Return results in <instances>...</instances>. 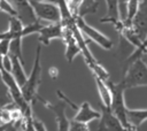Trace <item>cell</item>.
I'll return each mask as SVG.
<instances>
[{
  "label": "cell",
  "instance_id": "1",
  "mask_svg": "<svg viewBox=\"0 0 147 131\" xmlns=\"http://www.w3.org/2000/svg\"><path fill=\"white\" fill-rule=\"evenodd\" d=\"M107 85L110 88L111 92V105H110V110L113 111V114L119 120V122L122 123V125L125 128L126 131H137V129H134L129 120H127V107L125 106V99H124V92H125V87L123 86L122 82L119 83H114L110 79L106 82Z\"/></svg>",
  "mask_w": 147,
  "mask_h": 131
},
{
  "label": "cell",
  "instance_id": "2",
  "mask_svg": "<svg viewBox=\"0 0 147 131\" xmlns=\"http://www.w3.org/2000/svg\"><path fill=\"white\" fill-rule=\"evenodd\" d=\"M40 59H41V44H38L32 70H31L30 75L28 76V80L25 82V84L21 87L25 100L31 105H32V102H34L36 99L39 98L37 92H38L39 84L41 82V70H42Z\"/></svg>",
  "mask_w": 147,
  "mask_h": 131
},
{
  "label": "cell",
  "instance_id": "3",
  "mask_svg": "<svg viewBox=\"0 0 147 131\" xmlns=\"http://www.w3.org/2000/svg\"><path fill=\"white\" fill-rule=\"evenodd\" d=\"M125 90L147 86V64L142 57L133 61L126 69L124 78L121 80Z\"/></svg>",
  "mask_w": 147,
  "mask_h": 131
},
{
  "label": "cell",
  "instance_id": "4",
  "mask_svg": "<svg viewBox=\"0 0 147 131\" xmlns=\"http://www.w3.org/2000/svg\"><path fill=\"white\" fill-rule=\"evenodd\" d=\"M56 94H57L59 99L63 100L64 102H67L69 106H71V107L76 110V115L74 116L72 120L87 124V123L92 122L93 120H99V118L101 117V111H98V110H95L94 108H92V106L90 105V102L84 101L83 103H80L79 106H77V105H75L68 97H65V95L62 93V91L57 90V91H56Z\"/></svg>",
  "mask_w": 147,
  "mask_h": 131
},
{
  "label": "cell",
  "instance_id": "5",
  "mask_svg": "<svg viewBox=\"0 0 147 131\" xmlns=\"http://www.w3.org/2000/svg\"><path fill=\"white\" fill-rule=\"evenodd\" d=\"M75 21H76L77 26L82 31V33L85 37H87L90 40H92L93 43L98 44L101 48H103L106 51H109V49L113 48V45H114L113 40L109 37H107L106 34H103L102 32H100L99 30H96L95 28H93L92 25H90L84 20V17H82L79 15L78 16H75Z\"/></svg>",
  "mask_w": 147,
  "mask_h": 131
},
{
  "label": "cell",
  "instance_id": "6",
  "mask_svg": "<svg viewBox=\"0 0 147 131\" xmlns=\"http://www.w3.org/2000/svg\"><path fill=\"white\" fill-rule=\"evenodd\" d=\"M31 5L39 21H46L49 23L61 22V10L57 3L48 2V1H41V2L31 1Z\"/></svg>",
  "mask_w": 147,
  "mask_h": 131
},
{
  "label": "cell",
  "instance_id": "7",
  "mask_svg": "<svg viewBox=\"0 0 147 131\" xmlns=\"http://www.w3.org/2000/svg\"><path fill=\"white\" fill-rule=\"evenodd\" d=\"M101 117L96 131H126L119 120L113 114L109 107L101 105Z\"/></svg>",
  "mask_w": 147,
  "mask_h": 131
},
{
  "label": "cell",
  "instance_id": "8",
  "mask_svg": "<svg viewBox=\"0 0 147 131\" xmlns=\"http://www.w3.org/2000/svg\"><path fill=\"white\" fill-rule=\"evenodd\" d=\"M38 99L44 102V106L46 108H48L49 110H52L54 113L55 120H56L57 131H69V129H70V120L65 115V103H64V101L60 99V101H57L55 103H51L48 101L42 100L41 98H38Z\"/></svg>",
  "mask_w": 147,
  "mask_h": 131
},
{
  "label": "cell",
  "instance_id": "9",
  "mask_svg": "<svg viewBox=\"0 0 147 131\" xmlns=\"http://www.w3.org/2000/svg\"><path fill=\"white\" fill-rule=\"evenodd\" d=\"M10 2L16 9L17 17L22 21L24 25H29L39 21L34 14V10L32 8L30 0H10Z\"/></svg>",
  "mask_w": 147,
  "mask_h": 131
},
{
  "label": "cell",
  "instance_id": "10",
  "mask_svg": "<svg viewBox=\"0 0 147 131\" xmlns=\"http://www.w3.org/2000/svg\"><path fill=\"white\" fill-rule=\"evenodd\" d=\"M64 28L61 22L57 23H49L44 25L38 33V41L45 46H48L51 40L53 39H62L63 38Z\"/></svg>",
  "mask_w": 147,
  "mask_h": 131
},
{
  "label": "cell",
  "instance_id": "11",
  "mask_svg": "<svg viewBox=\"0 0 147 131\" xmlns=\"http://www.w3.org/2000/svg\"><path fill=\"white\" fill-rule=\"evenodd\" d=\"M132 29L144 41L147 37V7L139 2L138 10L132 20Z\"/></svg>",
  "mask_w": 147,
  "mask_h": 131
},
{
  "label": "cell",
  "instance_id": "12",
  "mask_svg": "<svg viewBox=\"0 0 147 131\" xmlns=\"http://www.w3.org/2000/svg\"><path fill=\"white\" fill-rule=\"evenodd\" d=\"M62 40H63L64 46H65V51H64L65 60L69 63H71L78 54H82V51H80V48L78 46V43H77V40H76V38H75V36H74V33L70 29L64 28Z\"/></svg>",
  "mask_w": 147,
  "mask_h": 131
},
{
  "label": "cell",
  "instance_id": "13",
  "mask_svg": "<svg viewBox=\"0 0 147 131\" xmlns=\"http://www.w3.org/2000/svg\"><path fill=\"white\" fill-rule=\"evenodd\" d=\"M24 28V24L17 16H9V25L7 31L0 32V39H8L13 40L16 38H23L22 37V30Z\"/></svg>",
  "mask_w": 147,
  "mask_h": 131
},
{
  "label": "cell",
  "instance_id": "14",
  "mask_svg": "<svg viewBox=\"0 0 147 131\" xmlns=\"http://www.w3.org/2000/svg\"><path fill=\"white\" fill-rule=\"evenodd\" d=\"M107 5V14L100 18V23H110L116 25L122 18L119 14V0H105Z\"/></svg>",
  "mask_w": 147,
  "mask_h": 131
},
{
  "label": "cell",
  "instance_id": "15",
  "mask_svg": "<svg viewBox=\"0 0 147 131\" xmlns=\"http://www.w3.org/2000/svg\"><path fill=\"white\" fill-rule=\"evenodd\" d=\"M10 57H11V62H13V67H11V71L10 72L14 76L15 80L17 82V84L22 87L25 84V82L28 80V76H26V74L24 71V68H23L24 63L16 56L10 55Z\"/></svg>",
  "mask_w": 147,
  "mask_h": 131
},
{
  "label": "cell",
  "instance_id": "16",
  "mask_svg": "<svg viewBox=\"0 0 147 131\" xmlns=\"http://www.w3.org/2000/svg\"><path fill=\"white\" fill-rule=\"evenodd\" d=\"M94 80H95V85H96V90H98L101 103L103 106L110 108V105H111V92H110L109 86L107 85V83L103 79H101L98 76H94Z\"/></svg>",
  "mask_w": 147,
  "mask_h": 131
},
{
  "label": "cell",
  "instance_id": "17",
  "mask_svg": "<svg viewBox=\"0 0 147 131\" xmlns=\"http://www.w3.org/2000/svg\"><path fill=\"white\" fill-rule=\"evenodd\" d=\"M127 120L130 124L138 130V128L147 121V108L146 109H130L127 108Z\"/></svg>",
  "mask_w": 147,
  "mask_h": 131
},
{
  "label": "cell",
  "instance_id": "18",
  "mask_svg": "<svg viewBox=\"0 0 147 131\" xmlns=\"http://www.w3.org/2000/svg\"><path fill=\"white\" fill-rule=\"evenodd\" d=\"M99 8V2L96 0H84L80 9H79V16L84 17L88 14H94Z\"/></svg>",
  "mask_w": 147,
  "mask_h": 131
},
{
  "label": "cell",
  "instance_id": "19",
  "mask_svg": "<svg viewBox=\"0 0 147 131\" xmlns=\"http://www.w3.org/2000/svg\"><path fill=\"white\" fill-rule=\"evenodd\" d=\"M9 55L18 57L23 63V49H22V38H16L10 40V47H9Z\"/></svg>",
  "mask_w": 147,
  "mask_h": 131
},
{
  "label": "cell",
  "instance_id": "20",
  "mask_svg": "<svg viewBox=\"0 0 147 131\" xmlns=\"http://www.w3.org/2000/svg\"><path fill=\"white\" fill-rule=\"evenodd\" d=\"M146 53H147V37H146V38H145V40L141 43L140 47L136 48V49H134V51L129 55V57L126 59L125 63H127V64L130 66L133 61H136V60H138V59L142 57V55H144V54H146Z\"/></svg>",
  "mask_w": 147,
  "mask_h": 131
},
{
  "label": "cell",
  "instance_id": "21",
  "mask_svg": "<svg viewBox=\"0 0 147 131\" xmlns=\"http://www.w3.org/2000/svg\"><path fill=\"white\" fill-rule=\"evenodd\" d=\"M42 26H44V24H41L40 21H37V22H34L32 24H29V25H24V28L22 30V37H26V36L32 34V33L38 34Z\"/></svg>",
  "mask_w": 147,
  "mask_h": 131
},
{
  "label": "cell",
  "instance_id": "22",
  "mask_svg": "<svg viewBox=\"0 0 147 131\" xmlns=\"http://www.w3.org/2000/svg\"><path fill=\"white\" fill-rule=\"evenodd\" d=\"M0 10L3 11V13H6L9 16H17V13H16L15 7L8 0H1V2H0Z\"/></svg>",
  "mask_w": 147,
  "mask_h": 131
},
{
  "label": "cell",
  "instance_id": "23",
  "mask_svg": "<svg viewBox=\"0 0 147 131\" xmlns=\"http://www.w3.org/2000/svg\"><path fill=\"white\" fill-rule=\"evenodd\" d=\"M69 131H90V128L86 123H82L75 120H70V129Z\"/></svg>",
  "mask_w": 147,
  "mask_h": 131
},
{
  "label": "cell",
  "instance_id": "24",
  "mask_svg": "<svg viewBox=\"0 0 147 131\" xmlns=\"http://www.w3.org/2000/svg\"><path fill=\"white\" fill-rule=\"evenodd\" d=\"M9 47H10V40L0 39V54L2 56H6L9 54Z\"/></svg>",
  "mask_w": 147,
  "mask_h": 131
},
{
  "label": "cell",
  "instance_id": "25",
  "mask_svg": "<svg viewBox=\"0 0 147 131\" xmlns=\"http://www.w3.org/2000/svg\"><path fill=\"white\" fill-rule=\"evenodd\" d=\"M11 67H13V62H11V57H10V55L8 54V55H6V56H3V59H2V69H5V70H7V71H11Z\"/></svg>",
  "mask_w": 147,
  "mask_h": 131
},
{
  "label": "cell",
  "instance_id": "26",
  "mask_svg": "<svg viewBox=\"0 0 147 131\" xmlns=\"http://www.w3.org/2000/svg\"><path fill=\"white\" fill-rule=\"evenodd\" d=\"M33 125H34V130H36V131H47L45 124H44L40 120H38V118H36V117L33 118Z\"/></svg>",
  "mask_w": 147,
  "mask_h": 131
},
{
  "label": "cell",
  "instance_id": "27",
  "mask_svg": "<svg viewBox=\"0 0 147 131\" xmlns=\"http://www.w3.org/2000/svg\"><path fill=\"white\" fill-rule=\"evenodd\" d=\"M21 122H22V121L16 122V123L10 122V123H9V125L7 126L6 131H21Z\"/></svg>",
  "mask_w": 147,
  "mask_h": 131
},
{
  "label": "cell",
  "instance_id": "28",
  "mask_svg": "<svg viewBox=\"0 0 147 131\" xmlns=\"http://www.w3.org/2000/svg\"><path fill=\"white\" fill-rule=\"evenodd\" d=\"M0 92H9V91H8V88H7V86H6V84H5V83H3V80H2L1 71H0Z\"/></svg>",
  "mask_w": 147,
  "mask_h": 131
},
{
  "label": "cell",
  "instance_id": "29",
  "mask_svg": "<svg viewBox=\"0 0 147 131\" xmlns=\"http://www.w3.org/2000/svg\"><path fill=\"white\" fill-rule=\"evenodd\" d=\"M129 1H130V0H119V6L122 5V6H125V7H126V3H127Z\"/></svg>",
  "mask_w": 147,
  "mask_h": 131
},
{
  "label": "cell",
  "instance_id": "30",
  "mask_svg": "<svg viewBox=\"0 0 147 131\" xmlns=\"http://www.w3.org/2000/svg\"><path fill=\"white\" fill-rule=\"evenodd\" d=\"M30 1H36V2H41V1H48V2H55V3H56V0H30Z\"/></svg>",
  "mask_w": 147,
  "mask_h": 131
},
{
  "label": "cell",
  "instance_id": "31",
  "mask_svg": "<svg viewBox=\"0 0 147 131\" xmlns=\"http://www.w3.org/2000/svg\"><path fill=\"white\" fill-rule=\"evenodd\" d=\"M140 3H141V5H144V6H146V7H147V0H140Z\"/></svg>",
  "mask_w": 147,
  "mask_h": 131
},
{
  "label": "cell",
  "instance_id": "32",
  "mask_svg": "<svg viewBox=\"0 0 147 131\" xmlns=\"http://www.w3.org/2000/svg\"><path fill=\"white\" fill-rule=\"evenodd\" d=\"M0 2H1V0H0Z\"/></svg>",
  "mask_w": 147,
  "mask_h": 131
}]
</instances>
